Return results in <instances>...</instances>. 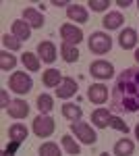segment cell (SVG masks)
<instances>
[{
	"mask_svg": "<svg viewBox=\"0 0 139 156\" xmlns=\"http://www.w3.org/2000/svg\"><path fill=\"white\" fill-rule=\"evenodd\" d=\"M118 115L139 112V67H129L118 73L112 87V106Z\"/></svg>",
	"mask_w": 139,
	"mask_h": 156,
	"instance_id": "cell-1",
	"label": "cell"
},
{
	"mask_svg": "<svg viewBox=\"0 0 139 156\" xmlns=\"http://www.w3.org/2000/svg\"><path fill=\"white\" fill-rule=\"evenodd\" d=\"M9 87H11L15 94H29L31 87H33V79L29 77V73L25 71H17L11 75L9 79Z\"/></svg>",
	"mask_w": 139,
	"mask_h": 156,
	"instance_id": "cell-2",
	"label": "cell"
},
{
	"mask_svg": "<svg viewBox=\"0 0 139 156\" xmlns=\"http://www.w3.org/2000/svg\"><path fill=\"white\" fill-rule=\"evenodd\" d=\"M112 48V37L104 31H93L89 36V52L93 54H106Z\"/></svg>",
	"mask_w": 139,
	"mask_h": 156,
	"instance_id": "cell-3",
	"label": "cell"
},
{
	"mask_svg": "<svg viewBox=\"0 0 139 156\" xmlns=\"http://www.w3.org/2000/svg\"><path fill=\"white\" fill-rule=\"evenodd\" d=\"M71 131L77 135V140H81L83 144H87V146H93L98 142V135H96V131H93V127L89 123H81V121L71 123Z\"/></svg>",
	"mask_w": 139,
	"mask_h": 156,
	"instance_id": "cell-4",
	"label": "cell"
},
{
	"mask_svg": "<svg viewBox=\"0 0 139 156\" xmlns=\"http://www.w3.org/2000/svg\"><path fill=\"white\" fill-rule=\"evenodd\" d=\"M54 129H56V125L50 115H37L33 119V133L37 137H50Z\"/></svg>",
	"mask_w": 139,
	"mask_h": 156,
	"instance_id": "cell-5",
	"label": "cell"
},
{
	"mask_svg": "<svg viewBox=\"0 0 139 156\" xmlns=\"http://www.w3.org/2000/svg\"><path fill=\"white\" fill-rule=\"evenodd\" d=\"M89 73L96 79H110L114 75V67L108 60H93L92 65H89Z\"/></svg>",
	"mask_w": 139,
	"mask_h": 156,
	"instance_id": "cell-6",
	"label": "cell"
},
{
	"mask_svg": "<svg viewBox=\"0 0 139 156\" xmlns=\"http://www.w3.org/2000/svg\"><path fill=\"white\" fill-rule=\"evenodd\" d=\"M60 37H62V42L77 46V44L83 42V31H81V27H75L73 23H64L60 27Z\"/></svg>",
	"mask_w": 139,
	"mask_h": 156,
	"instance_id": "cell-7",
	"label": "cell"
},
{
	"mask_svg": "<svg viewBox=\"0 0 139 156\" xmlns=\"http://www.w3.org/2000/svg\"><path fill=\"white\" fill-rule=\"evenodd\" d=\"M87 100L93 102V104H104L106 100H108V87L104 83H92L89 85V90H87Z\"/></svg>",
	"mask_w": 139,
	"mask_h": 156,
	"instance_id": "cell-8",
	"label": "cell"
},
{
	"mask_svg": "<svg viewBox=\"0 0 139 156\" xmlns=\"http://www.w3.org/2000/svg\"><path fill=\"white\" fill-rule=\"evenodd\" d=\"M37 56L42 58V62H54L56 60V46L52 44V42H48V40H44V42H40L37 44Z\"/></svg>",
	"mask_w": 139,
	"mask_h": 156,
	"instance_id": "cell-9",
	"label": "cell"
},
{
	"mask_svg": "<svg viewBox=\"0 0 139 156\" xmlns=\"http://www.w3.org/2000/svg\"><path fill=\"white\" fill-rule=\"evenodd\" d=\"M118 44H120L123 50H133L137 46V31L133 27H125L118 36Z\"/></svg>",
	"mask_w": 139,
	"mask_h": 156,
	"instance_id": "cell-10",
	"label": "cell"
},
{
	"mask_svg": "<svg viewBox=\"0 0 139 156\" xmlns=\"http://www.w3.org/2000/svg\"><path fill=\"white\" fill-rule=\"evenodd\" d=\"M75 94H77V81H75L73 77H64L62 83L56 87V96L60 98V100H67V98L75 96Z\"/></svg>",
	"mask_w": 139,
	"mask_h": 156,
	"instance_id": "cell-11",
	"label": "cell"
},
{
	"mask_svg": "<svg viewBox=\"0 0 139 156\" xmlns=\"http://www.w3.org/2000/svg\"><path fill=\"white\" fill-rule=\"evenodd\" d=\"M6 110H9V117H12V119H25L29 115V104L25 100H21V98H17V100L11 102V106Z\"/></svg>",
	"mask_w": 139,
	"mask_h": 156,
	"instance_id": "cell-12",
	"label": "cell"
},
{
	"mask_svg": "<svg viewBox=\"0 0 139 156\" xmlns=\"http://www.w3.org/2000/svg\"><path fill=\"white\" fill-rule=\"evenodd\" d=\"M12 36L17 37V40H21V42H27L29 37H31V25L27 23L25 19H17V21H12Z\"/></svg>",
	"mask_w": 139,
	"mask_h": 156,
	"instance_id": "cell-13",
	"label": "cell"
},
{
	"mask_svg": "<svg viewBox=\"0 0 139 156\" xmlns=\"http://www.w3.org/2000/svg\"><path fill=\"white\" fill-rule=\"evenodd\" d=\"M67 17H69L71 21H75V23H87V9L81 6V4H71L69 9H67Z\"/></svg>",
	"mask_w": 139,
	"mask_h": 156,
	"instance_id": "cell-14",
	"label": "cell"
},
{
	"mask_svg": "<svg viewBox=\"0 0 139 156\" xmlns=\"http://www.w3.org/2000/svg\"><path fill=\"white\" fill-rule=\"evenodd\" d=\"M110 119H112V115H110L108 108H96L92 112V123L96 127H100V129L108 127V125H110Z\"/></svg>",
	"mask_w": 139,
	"mask_h": 156,
	"instance_id": "cell-15",
	"label": "cell"
},
{
	"mask_svg": "<svg viewBox=\"0 0 139 156\" xmlns=\"http://www.w3.org/2000/svg\"><path fill=\"white\" fill-rule=\"evenodd\" d=\"M62 75L58 69H46V71L42 73V83L46 85V87H58V85L62 83Z\"/></svg>",
	"mask_w": 139,
	"mask_h": 156,
	"instance_id": "cell-16",
	"label": "cell"
},
{
	"mask_svg": "<svg viewBox=\"0 0 139 156\" xmlns=\"http://www.w3.org/2000/svg\"><path fill=\"white\" fill-rule=\"evenodd\" d=\"M62 117L71 123H77V121H81L83 117V110L79 104H73V102H67V104H62Z\"/></svg>",
	"mask_w": 139,
	"mask_h": 156,
	"instance_id": "cell-17",
	"label": "cell"
},
{
	"mask_svg": "<svg viewBox=\"0 0 139 156\" xmlns=\"http://www.w3.org/2000/svg\"><path fill=\"white\" fill-rule=\"evenodd\" d=\"M125 23V19H123V15L118 11H112L108 12L104 19H102V25H104V29H108V31H112V29H120V25Z\"/></svg>",
	"mask_w": 139,
	"mask_h": 156,
	"instance_id": "cell-18",
	"label": "cell"
},
{
	"mask_svg": "<svg viewBox=\"0 0 139 156\" xmlns=\"http://www.w3.org/2000/svg\"><path fill=\"white\" fill-rule=\"evenodd\" d=\"M23 19L31 25V27H35V29H40V27L44 25V15L40 11H35V9H31V6L23 11Z\"/></svg>",
	"mask_w": 139,
	"mask_h": 156,
	"instance_id": "cell-19",
	"label": "cell"
},
{
	"mask_svg": "<svg viewBox=\"0 0 139 156\" xmlns=\"http://www.w3.org/2000/svg\"><path fill=\"white\" fill-rule=\"evenodd\" d=\"M27 135H29V131H27V127H25L23 123H15V125L9 127V137H11L12 142H21L23 144L25 140H27Z\"/></svg>",
	"mask_w": 139,
	"mask_h": 156,
	"instance_id": "cell-20",
	"label": "cell"
},
{
	"mask_svg": "<svg viewBox=\"0 0 139 156\" xmlns=\"http://www.w3.org/2000/svg\"><path fill=\"white\" fill-rule=\"evenodd\" d=\"M60 56L67 60V62H77L81 54H79L77 46H73V44H67V42H62V44H60Z\"/></svg>",
	"mask_w": 139,
	"mask_h": 156,
	"instance_id": "cell-21",
	"label": "cell"
},
{
	"mask_svg": "<svg viewBox=\"0 0 139 156\" xmlns=\"http://www.w3.org/2000/svg\"><path fill=\"white\" fill-rule=\"evenodd\" d=\"M135 152V144L127 140V137H123V140H118L114 144V156H131Z\"/></svg>",
	"mask_w": 139,
	"mask_h": 156,
	"instance_id": "cell-22",
	"label": "cell"
},
{
	"mask_svg": "<svg viewBox=\"0 0 139 156\" xmlns=\"http://www.w3.org/2000/svg\"><path fill=\"white\" fill-rule=\"evenodd\" d=\"M21 62L25 65V69H27V71H31V73L40 71V67H42L40 56H37V54H33V52H25L23 56H21Z\"/></svg>",
	"mask_w": 139,
	"mask_h": 156,
	"instance_id": "cell-23",
	"label": "cell"
},
{
	"mask_svg": "<svg viewBox=\"0 0 139 156\" xmlns=\"http://www.w3.org/2000/svg\"><path fill=\"white\" fill-rule=\"evenodd\" d=\"M52 108H54V98L52 96H48V94H40L37 96V110H40V115H48Z\"/></svg>",
	"mask_w": 139,
	"mask_h": 156,
	"instance_id": "cell-24",
	"label": "cell"
},
{
	"mask_svg": "<svg viewBox=\"0 0 139 156\" xmlns=\"http://www.w3.org/2000/svg\"><path fill=\"white\" fill-rule=\"evenodd\" d=\"M60 142H62V148L69 152V154H73V156H79L81 154V148H79V144L71 137V135H62L60 137Z\"/></svg>",
	"mask_w": 139,
	"mask_h": 156,
	"instance_id": "cell-25",
	"label": "cell"
},
{
	"mask_svg": "<svg viewBox=\"0 0 139 156\" xmlns=\"http://www.w3.org/2000/svg\"><path fill=\"white\" fill-rule=\"evenodd\" d=\"M15 65H17V58L9 50H2L0 52V69L2 71H11V69H15Z\"/></svg>",
	"mask_w": 139,
	"mask_h": 156,
	"instance_id": "cell-26",
	"label": "cell"
},
{
	"mask_svg": "<svg viewBox=\"0 0 139 156\" xmlns=\"http://www.w3.org/2000/svg\"><path fill=\"white\" fill-rule=\"evenodd\" d=\"M2 44H4V48L9 50V52H17V50H21V40H17L15 36H9V34H4L2 36Z\"/></svg>",
	"mask_w": 139,
	"mask_h": 156,
	"instance_id": "cell-27",
	"label": "cell"
},
{
	"mask_svg": "<svg viewBox=\"0 0 139 156\" xmlns=\"http://www.w3.org/2000/svg\"><path fill=\"white\" fill-rule=\"evenodd\" d=\"M40 156H60V148L54 142H46L40 146Z\"/></svg>",
	"mask_w": 139,
	"mask_h": 156,
	"instance_id": "cell-28",
	"label": "cell"
},
{
	"mask_svg": "<svg viewBox=\"0 0 139 156\" xmlns=\"http://www.w3.org/2000/svg\"><path fill=\"white\" fill-rule=\"evenodd\" d=\"M110 127H112V129H116V131H123L125 135L129 133V125L120 119V117H112V119H110Z\"/></svg>",
	"mask_w": 139,
	"mask_h": 156,
	"instance_id": "cell-29",
	"label": "cell"
},
{
	"mask_svg": "<svg viewBox=\"0 0 139 156\" xmlns=\"http://www.w3.org/2000/svg\"><path fill=\"white\" fill-rule=\"evenodd\" d=\"M87 6H92V11H96V12H102L110 6V2H108V0H89Z\"/></svg>",
	"mask_w": 139,
	"mask_h": 156,
	"instance_id": "cell-30",
	"label": "cell"
},
{
	"mask_svg": "<svg viewBox=\"0 0 139 156\" xmlns=\"http://www.w3.org/2000/svg\"><path fill=\"white\" fill-rule=\"evenodd\" d=\"M11 102H12V100H9V94H6V90H0V106L6 110V108L11 106Z\"/></svg>",
	"mask_w": 139,
	"mask_h": 156,
	"instance_id": "cell-31",
	"label": "cell"
},
{
	"mask_svg": "<svg viewBox=\"0 0 139 156\" xmlns=\"http://www.w3.org/2000/svg\"><path fill=\"white\" fill-rule=\"evenodd\" d=\"M19 146H21V142H12V140H11V144L6 146L4 150H6V152H11V154H15V152L19 150Z\"/></svg>",
	"mask_w": 139,
	"mask_h": 156,
	"instance_id": "cell-32",
	"label": "cell"
},
{
	"mask_svg": "<svg viewBox=\"0 0 139 156\" xmlns=\"http://www.w3.org/2000/svg\"><path fill=\"white\" fill-rule=\"evenodd\" d=\"M71 4H73L71 0H52V6H67L69 9Z\"/></svg>",
	"mask_w": 139,
	"mask_h": 156,
	"instance_id": "cell-33",
	"label": "cell"
},
{
	"mask_svg": "<svg viewBox=\"0 0 139 156\" xmlns=\"http://www.w3.org/2000/svg\"><path fill=\"white\" fill-rule=\"evenodd\" d=\"M116 6H123V9H127V6H131V0H116Z\"/></svg>",
	"mask_w": 139,
	"mask_h": 156,
	"instance_id": "cell-34",
	"label": "cell"
},
{
	"mask_svg": "<svg viewBox=\"0 0 139 156\" xmlns=\"http://www.w3.org/2000/svg\"><path fill=\"white\" fill-rule=\"evenodd\" d=\"M0 156H15V154H11V152H6V150H2V154Z\"/></svg>",
	"mask_w": 139,
	"mask_h": 156,
	"instance_id": "cell-35",
	"label": "cell"
},
{
	"mask_svg": "<svg viewBox=\"0 0 139 156\" xmlns=\"http://www.w3.org/2000/svg\"><path fill=\"white\" fill-rule=\"evenodd\" d=\"M135 137L139 140V123H137V127H135Z\"/></svg>",
	"mask_w": 139,
	"mask_h": 156,
	"instance_id": "cell-36",
	"label": "cell"
},
{
	"mask_svg": "<svg viewBox=\"0 0 139 156\" xmlns=\"http://www.w3.org/2000/svg\"><path fill=\"white\" fill-rule=\"evenodd\" d=\"M135 60H137V62H139V48L135 50Z\"/></svg>",
	"mask_w": 139,
	"mask_h": 156,
	"instance_id": "cell-37",
	"label": "cell"
},
{
	"mask_svg": "<svg viewBox=\"0 0 139 156\" xmlns=\"http://www.w3.org/2000/svg\"><path fill=\"white\" fill-rule=\"evenodd\" d=\"M100 156H110V154H108V152H102V154H100Z\"/></svg>",
	"mask_w": 139,
	"mask_h": 156,
	"instance_id": "cell-38",
	"label": "cell"
},
{
	"mask_svg": "<svg viewBox=\"0 0 139 156\" xmlns=\"http://www.w3.org/2000/svg\"><path fill=\"white\" fill-rule=\"evenodd\" d=\"M137 9H139V2H137Z\"/></svg>",
	"mask_w": 139,
	"mask_h": 156,
	"instance_id": "cell-39",
	"label": "cell"
}]
</instances>
